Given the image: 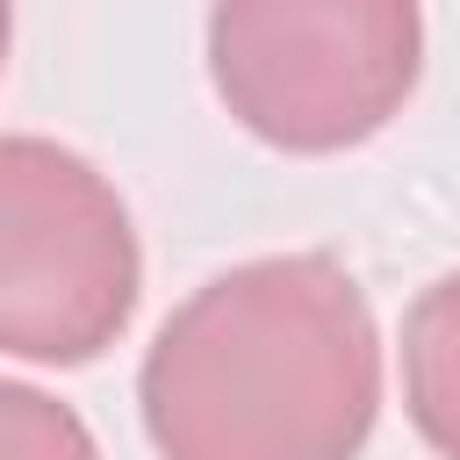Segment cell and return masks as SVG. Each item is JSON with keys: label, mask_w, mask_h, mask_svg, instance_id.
I'll return each mask as SVG.
<instances>
[{"label": "cell", "mask_w": 460, "mask_h": 460, "mask_svg": "<svg viewBox=\"0 0 460 460\" xmlns=\"http://www.w3.org/2000/svg\"><path fill=\"white\" fill-rule=\"evenodd\" d=\"M137 410L158 460H359L381 417V331L323 252L201 280L151 338Z\"/></svg>", "instance_id": "cell-1"}, {"label": "cell", "mask_w": 460, "mask_h": 460, "mask_svg": "<svg viewBox=\"0 0 460 460\" xmlns=\"http://www.w3.org/2000/svg\"><path fill=\"white\" fill-rule=\"evenodd\" d=\"M424 72L417 0H216V101L273 151H352L388 129Z\"/></svg>", "instance_id": "cell-2"}, {"label": "cell", "mask_w": 460, "mask_h": 460, "mask_svg": "<svg viewBox=\"0 0 460 460\" xmlns=\"http://www.w3.org/2000/svg\"><path fill=\"white\" fill-rule=\"evenodd\" d=\"M137 295L144 252L115 180L50 137H0V352L86 367L129 331Z\"/></svg>", "instance_id": "cell-3"}, {"label": "cell", "mask_w": 460, "mask_h": 460, "mask_svg": "<svg viewBox=\"0 0 460 460\" xmlns=\"http://www.w3.org/2000/svg\"><path fill=\"white\" fill-rule=\"evenodd\" d=\"M402 402L438 460H460V273H438L402 316Z\"/></svg>", "instance_id": "cell-4"}, {"label": "cell", "mask_w": 460, "mask_h": 460, "mask_svg": "<svg viewBox=\"0 0 460 460\" xmlns=\"http://www.w3.org/2000/svg\"><path fill=\"white\" fill-rule=\"evenodd\" d=\"M0 460H101L72 402L0 374Z\"/></svg>", "instance_id": "cell-5"}, {"label": "cell", "mask_w": 460, "mask_h": 460, "mask_svg": "<svg viewBox=\"0 0 460 460\" xmlns=\"http://www.w3.org/2000/svg\"><path fill=\"white\" fill-rule=\"evenodd\" d=\"M7 43H14V0H0V65H7Z\"/></svg>", "instance_id": "cell-6"}]
</instances>
